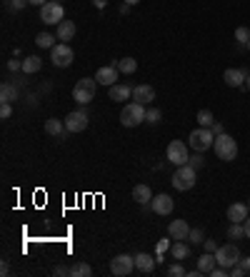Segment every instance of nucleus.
<instances>
[{
    "label": "nucleus",
    "mask_w": 250,
    "mask_h": 277,
    "mask_svg": "<svg viewBox=\"0 0 250 277\" xmlns=\"http://www.w3.org/2000/svg\"><path fill=\"white\" fill-rule=\"evenodd\" d=\"M145 112L148 105H140V103H125L123 110H120V125L123 128H138L140 123H145Z\"/></svg>",
    "instance_id": "f257e3e1"
},
{
    "label": "nucleus",
    "mask_w": 250,
    "mask_h": 277,
    "mask_svg": "<svg viewBox=\"0 0 250 277\" xmlns=\"http://www.w3.org/2000/svg\"><path fill=\"white\" fill-rule=\"evenodd\" d=\"M213 148H215V155L220 157V160H225V163H230L238 157V143H235V137L230 135H215V143H213Z\"/></svg>",
    "instance_id": "f03ea898"
},
{
    "label": "nucleus",
    "mask_w": 250,
    "mask_h": 277,
    "mask_svg": "<svg viewBox=\"0 0 250 277\" xmlns=\"http://www.w3.org/2000/svg\"><path fill=\"white\" fill-rule=\"evenodd\" d=\"M195 180H198V175H195V167L193 165H180L175 167L173 172V187L175 190H180V192H188V190H193L195 187Z\"/></svg>",
    "instance_id": "7ed1b4c3"
},
{
    "label": "nucleus",
    "mask_w": 250,
    "mask_h": 277,
    "mask_svg": "<svg viewBox=\"0 0 250 277\" xmlns=\"http://www.w3.org/2000/svg\"><path fill=\"white\" fill-rule=\"evenodd\" d=\"M213 143H215V135H213L210 128H195L190 135H188V145H190L195 152H205V150H210Z\"/></svg>",
    "instance_id": "20e7f679"
},
{
    "label": "nucleus",
    "mask_w": 250,
    "mask_h": 277,
    "mask_svg": "<svg viewBox=\"0 0 250 277\" xmlns=\"http://www.w3.org/2000/svg\"><path fill=\"white\" fill-rule=\"evenodd\" d=\"M188 148H190V145H185L183 140H170V143H168V150H165V160L173 163L175 167L188 165V160H190Z\"/></svg>",
    "instance_id": "39448f33"
},
{
    "label": "nucleus",
    "mask_w": 250,
    "mask_h": 277,
    "mask_svg": "<svg viewBox=\"0 0 250 277\" xmlns=\"http://www.w3.org/2000/svg\"><path fill=\"white\" fill-rule=\"evenodd\" d=\"M63 18H65V10L58 0H48L45 5H40V20L45 25H58L63 23Z\"/></svg>",
    "instance_id": "423d86ee"
},
{
    "label": "nucleus",
    "mask_w": 250,
    "mask_h": 277,
    "mask_svg": "<svg viewBox=\"0 0 250 277\" xmlns=\"http://www.w3.org/2000/svg\"><path fill=\"white\" fill-rule=\"evenodd\" d=\"M215 260H218V265L220 267H225V270H230L233 265H238L240 262V250H238V245H220L218 247V252H215Z\"/></svg>",
    "instance_id": "0eeeda50"
},
{
    "label": "nucleus",
    "mask_w": 250,
    "mask_h": 277,
    "mask_svg": "<svg viewBox=\"0 0 250 277\" xmlns=\"http://www.w3.org/2000/svg\"><path fill=\"white\" fill-rule=\"evenodd\" d=\"M110 272L116 277H128L135 272V258L130 255H116L110 260Z\"/></svg>",
    "instance_id": "6e6552de"
},
{
    "label": "nucleus",
    "mask_w": 250,
    "mask_h": 277,
    "mask_svg": "<svg viewBox=\"0 0 250 277\" xmlns=\"http://www.w3.org/2000/svg\"><path fill=\"white\" fill-rule=\"evenodd\" d=\"M73 48L68 45V43H58L55 48H50V60H53V65L55 68H68L70 63H73Z\"/></svg>",
    "instance_id": "1a4fd4ad"
},
{
    "label": "nucleus",
    "mask_w": 250,
    "mask_h": 277,
    "mask_svg": "<svg viewBox=\"0 0 250 277\" xmlns=\"http://www.w3.org/2000/svg\"><path fill=\"white\" fill-rule=\"evenodd\" d=\"M88 123H90V115L85 110H73L65 115V130L68 132H83L88 128Z\"/></svg>",
    "instance_id": "9d476101"
},
{
    "label": "nucleus",
    "mask_w": 250,
    "mask_h": 277,
    "mask_svg": "<svg viewBox=\"0 0 250 277\" xmlns=\"http://www.w3.org/2000/svg\"><path fill=\"white\" fill-rule=\"evenodd\" d=\"M173 197L170 195H165V192H160V195H155L153 200H150V210H153L155 215H170L173 212Z\"/></svg>",
    "instance_id": "9b49d317"
},
{
    "label": "nucleus",
    "mask_w": 250,
    "mask_h": 277,
    "mask_svg": "<svg viewBox=\"0 0 250 277\" xmlns=\"http://www.w3.org/2000/svg\"><path fill=\"white\" fill-rule=\"evenodd\" d=\"M248 70L245 68H228L225 73H223V80H225V85H230V88H245V77H248Z\"/></svg>",
    "instance_id": "f8f14e48"
},
{
    "label": "nucleus",
    "mask_w": 250,
    "mask_h": 277,
    "mask_svg": "<svg viewBox=\"0 0 250 277\" xmlns=\"http://www.w3.org/2000/svg\"><path fill=\"white\" fill-rule=\"evenodd\" d=\"M118 75H120V70H118L116 63H110V65H105V68H100L95 73V80L100 83V85H105V88H110V85H116Z\"/></svg>",
    "instance_id": "ddd939ff"
},
{
    "label": "nucleus",
    "mask_w": 250,
    "mask_h": 277,
    "mask_svg": "<svg viewBox=\"0 0 250 277\" xmlns=\"http://www.w3.org/2000/svg\"><path fill=\"white\" fill-rule=\"evenodd\" d=\"M133 100L135 103H140V105H150V103L155 100V88L153 85H148V83L135 85L133 88Z\"/></svg>",
    "instance_id": "4468645a"
},
{
    "label": "nucleus",
    "mask_w": 250,
    "mask_h": 277,
    "mask_svg": "<svg viewBox=\"0 0 250 277\" xmlns=\"http://www.w3.org/2000/svg\"><path fill=\"white\" fill-rule=\"evenodd\" d=\"M155 265H158V260L153 255H148V252H138L135 255V270L143 272V275H150L155 270Z\"/></svg>",
    "instance_id": "2eb2a0df"
},
{
    "label": "nucleus",
    "mask_w": 250,
    "mask_h": 277,
    "mask_svg": "<svg viewBox=\"0 0 250 277\" xmlns=\"http://www.w3.org/2000/svg\"><path fill=\"white\" fill-rule=\"evenodd\" d=\"M108 97L116 100V103H125V100L133 97V88H130V85H120V83H116V85L108 88Z\"/></svg>",
    "instance_id": "dca6fc26"
},
{
    "label": "nucleus",
    "mask_w": 250,
    "mask_h": 277,
    "mask_svg": "<svg viewBox=\"0 0 250 277\" xmlns=\"http://www.w3.org/2000/svg\"><path fill=\"white\" fill-rule=\"evenodd\" d=\"M168 235H170L173 240H188L190 227H188V222L185 220H173L170 225H168Z\"/></svg>",
    "instance_id": "f3484780"
},
{
    "label": "nucleus",
    "mask_w": 250,
    "mask_h": 277,
    "mask_svg": "<svg viewBox=\"0 0 250 277\" xmlns=\"http://www.w3.org/2000/svg\"><path fill=\"white\" fill-rule=\"evenodd\" d=\"M55 35H58V40H63V43H70V40L75 37V23H73V20L58 23V25H55Z\"/></svg>",
    "instance_id": "a211bd4d"
},
{
    "label": "nucleus",
    "mask_w": 250,
    "mask_h": 277,
    "mask_svg": "<svg viewBox=\"0 0 250 277\" xmlns=\"http://www.w3.org/2000/svg\"><path fill=\"white\" fill-rule=\"evenodd\" d=\"M248 212H250L248 205L233 203L230 207H228V220H230V222H245V220H248Z\"/></svg>",
    "instance_id": "6ab92c4d"
},
{
    "label": "nucleus",
    "mask_w": 250,
    "mask_h": 277,
    "mask_svg": "<svg viewBox=\"0 0 250 277\" xmlns=\"http://www.w3.org/2000/svg\"><path fill=\"white\" fill-rule=\"evenodd\" d=\"M133 200L138 205H150V200H153V190L148 187V185H135L133 187Z\"/></svg>",
    "instance_id": "aec40b11"
},
{
    "label": "nucleus",
    "mask_w": 250,
    "mask_h": 277,
    "mask_svg": "<svg viewBox=\"0 0 250 277\" xmlns=\"http://www.w3.org/2000/svg\"><path fill=\"white\" fill-rule=\"evenodd\" d=\"M45 132H48L50 137H63V132H68V130H65V120L48 117V120H45Z\"/></svg>",
    "instance_id": "412c9836"
},
{
    "label": "nucleus",
    "mask_w": 250,
    "mask_h": 277,
    "mask_svg": "<svg viewBox=\"0 0 250 277\" xmlns=\"http://www.w3.org/2000/svg\"><path fill=\"white\" fill-rule=\"evenodd\" d=\"M170 255H173V260L190 258V245H188V240H175L170 245Z\"/></svg>",
    "instance_id": "4be33fe9"
},
{
    "label": "nucleus",
    "mask_w": 250,
    "mask_h": 277,
    "mask_svg": "<svg viewBox=\"0 0 250 277\" xmlns=\"http://www.w3.org/2000/svg\"><path fill=\"white\" fill-rule=\"evenodd\" d=\"M218 265V260H215V252H203L200 258H198V270L203 272V275H210V270Z\"/></svg>",
    "instance_id": "5701e85b"
},
{
    "label": "nucleus",
    "mask_w": 250,
    "mask_h": 277,
    "mask_svg": "<svg viewBox=\"0 0 250 277\" xmlns=\"http://www.w3.org/2000/svg\"><path fill=\"white\" fill-rule=\"evenodd\" d=\"M18 97H20V90L13 83H3V85H0V100H3V103H15Z\"/></svg>",
    "instance_id": "b1692460"
},
{
    "label": "nucleus",
    "mask_w": 250,
    "mask_h": 277,
    "mask_svg": "<svg viewBox=\"0 0 250 277\" xmlns=\"http://www.w3.org/2000/svg\"><path fill=\"white\" fill-rule=\"evenodd\" d=\"M73 100L80 103V105H88V103H93L95 100V92L93 90H85V88H73Z\"/></svg>",
    "instance_id": "393cba45"
},
{
    "label": "nucleus",
    "mask_w": 250,
    "mask_h": 277,
    "mask_svg": "<svg viewBox=\"0 0 250 277\" xmlns=\"http://www.w3.org/2000/svg\"><path fill=\"white\" fill-rule=\"evenodd\" d=\"M40 68H43V60H40L38 55H30V57L23 60V73L25 75H35Z\"/></svg>",
    "instance_id": "a878e982"
},
{
    "label": "nucleus",
    "mask_w": 250,
    "mask_h": 277,
    "mask_svg": "<svg viewBox=\"0 0 250 277\" xmlns=\"http://www.w3.org/2000/svg\"><path fill=\"white\" fill-rule=\"evenodd\" d=\"M116 65L123 75H133L135 70H138V60H135V57H120Z\"/></svg>",
    "instance_id": "bb28decb"
},
{
    "label": "nucleus",
    "mask_w": 250,
    "mask_h": 277,
    "mask_svg": "<svg viewBox=\"0 0 250 277\" xmlns=\"http://www.w3.org/2000/svg\"><path fill=\"white\" fill-rule=\"evenodd\" d=\"M70 275L73 277H90L93 275V267H90L88 262H75V265L70 267Z\"/></svg>",
    "instance_id": "cd10ccee"
},
{
    "label": "nucleus",
    "mask_w": 250,
    "mask_h": 277,
    "mask_svg": "<svg viewBox=\"0 0 250 277\" xmlns=\"http://www.w3.org/2000/svg\"><path fill=\"white\" fill-rule=\"evenodd\" d=\"M55 37L58 35H53V33H38L35 35V45L38 48H55Z\"/></svg>",
    "instance_id": "c85d7f7f"
},
{
    "label": "nucleus",
    "mask_w": 250,
    "mask_h": 277,
    "mask_svg": "<svg viewBox=\"0 0 250 277\" xmlns=\"http://www.w3.org/2000/svg\"><path fill=\"white\" fill-rule=\"evenodd\" d=\"M228 238H230V240L245 238V225H243V222H230V227H228Z\"/></svg>",
    "instance_id": "c756f323"
},
{
    "label": "nucleus",
    "mask_w": 250,
    "mask_h": 277,
    "mask_svg": "<svg viewBox=\"0 0 250 277\" xmlns=\"http://www.w3.org/2000/svg\"><path fill=\"white\" fill-rule=\"evenodd\" d=\"M235 43H238V45H245V48H248V43H250V30L245 28V25L235 28Z\"/></svg>",
    "instance_id": "7c9ffc66"
},
{
    "label": "nucleus",
    "mask_w": 250,
    "mask_h": 277,
    "mask_svg": "<svg viewBox=\"0 0 250 277\" xmlns=\"http://www.w3.org/2000/svg\"><path fill=\"white\" fill-rule=\"evenodd\" d=\"M213 123H215V117H213L210 110H200V112H198V125H200V128H213Z\"/></svg>",
    "instance_id": "2f4dec72"
},
{
    "label": "nucleus",
    "mask_w": 250,
    "mask_h": 277,
    "mask_svg": "<svg viewBox=\"0 0 250 277\" xmlns=\"http://www.w3.org/2000/svg\"><path fill=\"white\" fill-rule=\"evenodd\" d=\"M75 85H78V88H85V90H93V92H95L100 83H98L95 77H80V80H78Z\"/></svg>",
    "instance_id": "473e14b6"
},
{
    "label": "nucleus",
    "mask_w": 250,
    "mask_h": 277,
    "mask_svg": "<svg viewBox=\"0 0 250 277\" xmlns=\"http://www.w3.org/2000/svg\"><path fill=\"white\" fill-rule=\"evenodd\" d=\"M160 117H163V112L158 110V108H148V112H145V123H150V125H158Z\"/></svg>",
    "instance_id": "72a5a7b5"
},
{
    "label": "nucleus",
    "mask_w": 250,
    "mask_h": 277,
    "mask_svg": "<svg viewBox=\"0 0 250 277\" xmlns=\"http://www.w3.org/2000/svg\"><path fill=\"white\" fill-rule=\"evenodd\" d=\"M188 165H193L195 170H198V167H203V165H205V157H203V152H195V155H190Z\"/></svg>",
    "instance_id": "f704fd0d"
},
{
    "label": "nucleus",
    "mask_w": 250,
    "mask_h": 277,
    "mask_svg": "<svg viewBox=\"0 0 250 277\" xmlns=\"http://www.w3.org/2000/svg\"><path fill=\"white\" fill-rule=\"evenodd\" d=\"M168 275H170V277H183V275H188V270H183V265H178V262H175V265L168 267Z\"/></svg>",
    "instance_id": "c9c22d12"
},
{
    "label": "nucleus",
    "mask_w": 250,
    "mask_h": 277,
    "mask_svg": "<svg viewBox=\"0 0 250 277\" xmlns=\"http://www.w3.org/2000/svg\"><path fill=\"white\" fill-rule=\"evenodd\" d=\"M188 242H193V245L203 242V230H200V227H195V230H190V235H188Z\"/></svg>",
    "instance_id": "e433bc0d"
},
{
    "label": "nucleus",
    "mask_w": 250,
    "mask_h": 277,
    "mask_svg": "<svg viewBox=\"0 0 250 277\" xmlns=\"http://www.w3.org/2000/svg\"><path fill=\"white\" fill-rule=\"evenodd\" d=\"M10 115H13V103H3V105H0V117L8 120Z\"/></svg>",
    "instance_id": "4c0bfd02"
},
{
    "label": "nucleus",
    "mask_w": 250,
    "mask_h": 277,
    "mask_svg": "<svg viewBox=\"0 0 250 277\" xmlns=\"http://www.w3.org/2000/svg\"><path fill=\"white\" fill-rule=\"evenodd\" d=\"M230 275L233 277H245V275H248V270H245V267L238 262V265H233V267H230Z\"/></svg>",
    "instance_id": "58836bf2"
},
{
    "label": "nucleus",
    "mask_w": 250,
    "mask_h": 277,
    "mask_svg": "<svg viewBox=\"0 0 250 277\" xmlns=\"http://www.w3.org/2000/svg\"><path fill=\"white\" fill-rule=\"evenodd\" d=\"M8 70H10V73H18V70H23V60H15V57H13V60H8Z\"/></svg>",
    "instance_id": "ea45409f"
},
{
    "label": "nucleus",
    "mask_w": 250,
    "mask_h": 277,
    "mask_svg": "<svg viewBox=\"0 0 250 277\" xmlns=\"http://www.w3.org/2000/svg\"><path fill=\"white\" fill-rule=\"evenodd\" d=\"M25 5H30V3H28V0H10V8H13L15 13H20Z\"/></svg>",
    "instance_id": "a19ab883"
},
{
    "label": "nucleus",
    "mask_w": 250,
    "mask_h": 277,
    "mask_svg": "<svg viewBox=\"0 0 250 277\" xmlns=\"http://www.w3.org/2000/svg\"><path fill=\"white\" fill-rule=\"evenodd\" d=\"M203 247H205V252H218V245H215V240H203Z\"/></svg>",
    "instance_id": "79ce46f5"
},
{
    "label": "nucleus",
    "mask_w": 250,
    "mask_h": 277,
    "mask_svg": "<svg viewBox=\"0 0 250 277\" xmlns=\"http://www.w3.org/2000/svg\"><path fill=\"white\" fill-rule=\"evenodd\" d=\"M53 275H58V277H63V275H70V270H68V267H63V265H58V267L53 270Z\"/></svg>",
    "instance_id": "37998d69"
},
{
    "label": "nucleus",
    "mask_w": 250,
    "mask_h": 277,
    "mask_svg": "<svg viewBox=\"0 0 250 277\" xmlns=\"http://www.w3.org/2000/svg\"><path fill=\"white\" fill-rule=\"evenodd\" d=\"M213 135H223V132H225V128H223V125H220V123H213Z\"/></svg>",
    "instance_id": "c03bdc74"
},
{
    "label": "nucleus",
    "mask_w": 250,
    "mask_h": 277,
    "mask_svg": "<svg viewBox=\"0 0 250 277\" xmlns=\"http://www.w3.org/2000/svg\"><path fill=\"white\" fill-rule=\"evenodd\" d=\"M128 13H130V5L123 3V5H120V15H128Z\"/></svg>",
    "instance_id": "a18cd8bd"
},
{
    "label": "nucleus",
    "mask_w": 250,
    "mask_h": 277,
    "mask_svg": "<svg viewBox=\"0 0 250 277\" xmlns=\"http://www.w3.org/2000/svg\"><path fill=\"white\" fill-rule=\"evenodd\" d=\"M240 265H243V267L250 272V258H240Z\"/></svg>",
    "instance_id": "49530a36"
},
{
    "label": "nucleus",
    "mask_w": 250,
    "mask_h": 277,
    "mask_svg": "<svg viewBox=\"0 0 250 277\" xmlns=\"http://www.w3.org/2000/svg\"><path fill=\"white\" fill-rule=\"evenodd\" d=\"M243 225H245V238H248V240H250V215H248V220L243 222Z\"/></svg>",
    "instance_id": "de8ad7c7"
},
{
    "label": "nucleus",
    "mask_w": 250,
    "mask_h": 277,
    "mask_svg": "<svg viewBox=\"0 0 250 277\" xmlns=\"http://www.w3.org/2000/svg\"><path fill=\"white\" fill-rule=\"evenodd\" d=\"M168 247H170V245H168V240H163L160 245H158V250H160V252H163V250H168Z\"/></svg>",
    "instance_id": "09e8293b"
},
{
    "label": "nucleus",
    "mask_w": 250,
    "mask_h": 277,
    "mask_svg": "<svg viewBox=\"0 0 250 277\" xmlns=\"http://www.w3.org/2000/svg\"><path fill=\"white\" fill-rule=\"evenodd\" d=\"M93 3H95V8H100V10H103V8H105V5H108V3H105V0H93Z\"/></svg>",
    "instance_id": "8fccbe9b"
},
{
    "label": "nucleus",
    "mask_w": 250,
    "mask_h": 277,
    "mask_svg": "<svg viewBox=\"0 0 250 277\" xmlns=\"http://www.w3.org/2000/svg\"><path fill=\"white\" fill-rule=\"evenodd\" d=\"M28 3H30V5H45L48 0H28Z\"/></svg>",
    "instance_id": "3c124183"
},
{
    "label": "nucleus",
    "mask_w": 250,
    "mask_h": 277,
    "mask_svg": "<svg viewBox=\"0 0 250 277\" xmlns=\"http://www.w3.org/2000/svg\"><path fill=\"white\" fill-rule=\"evenodd\" d=\"M125 3H128V5H138L140 0H125Z\"/></svg>",
    "instance_id": "603ef678"
},
{
    "label": "nucleus",
    "mask_w": 250,
    "mask_h": 277,
    "mask_svg": "<svg viewBox=\"0 0 250 277\" xmlns=\"http://www.w3.org/2000/svg\"><path fill=\"white\" fill-rule=\"evenodd\" d=\"M245 88H248V90H250V75H248V77H245Z\"/></svg>",
    "instance_id": "864d4df0"
},
{
    "label": "nucleus",
    "mask_w": 250,
    "mask_h": 277,
    "mask_svg": "<svg viewBox=\"0 0 250 277\" xmlns=\"http://www.w3.org/2000/svg\"><path fill=\"white\" fill-rule=\"evenodd\" d=\"M248 50H250V43H248Z\"/></svg>",
    "instance_id": "5fc2aeb1"
},
{
    "label": "nucleus",
    "mask_w": 250,
    "mask_h": 277,
    "mask_svg": "<svg viewBox=\"0 0 250 277\" xmlns=\"http://www.w3.org/2000/svg\"><path fill=\"white\" fill-rule=\"evenodd\" d=\"M248 207H250V200H248Z\"/></svg>",
    "instance_id": "6e6d98bb"
},
{
    "label": "nucleus",
    "mask_w": 250,
    "mask_h": 277,
    "mask_svg": "<svg viewBox=\"0 0 250 277\" xmlns=\"http://www.w3.org/2000/svg\"><path fill=\"white\" fill-rule=\"evenodd\" d=\"M8 3H10V0H8Z\"/></svg>",
    "instance_id": "4d7b16f0"
},
{
    "label": "nucleus",
    "mask_w": 250,
    "mask_h": 277,
    "mask_svg": "<svg viewBox=\"0 0 250 277\" xmlns=\"http://www.w3.org/2000/svg\"><path fill=\"white\" fill-rule=\"evenodd\" d=\"M58 3H60V0H58Z\"/></svg>",
    "instance_id": "13d9d810"
}]
</instances>
